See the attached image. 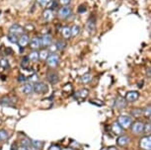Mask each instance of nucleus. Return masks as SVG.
<instances>
[{"mask_svg": "<svg viewBox=\"0 0 151 150\" xmlns=\"http://www.w3.org/2000/svg\"><path fill=\"white\" fill-rule=\"evenodd\" d=\"M22 91L24 94H26V95H31L32 93L34 92V87H33V84H31V83H26L23 86V89H22Z\"/></svg>", "mask_w": 151, "mask_h": 150, "instance_id": "nucleus-22", "label": "nucleus"}, {"mask_svg": "<svg viewBox=\"0 0 151 150\" xmlns=\"http://www.w3.org/2000/svg\"><path fill=\"white\" fill-rule=\"evenodd\" d=\"M9 137L8 135V132L5 131V129H0V140L2 141H6Z\"/></svg>", "mask_w": 151, "mask_h": 150, "instance_id": "nucleus-32", "label": "nucleus"}, {"mask_svg": "<svg viewBox=\"0 0 151 150\" xmlns=\"http://www.w3.org/2000/svg\"><path fill=\"white\" fill-rule=\"evenodd\" d=\"M61 150H73V149L70 148V147H65V148H61Z\"/></svg>", "mask_w": 151, "mask_h": 150, "instance_id": "nucleus-46", "label": "nucleus"}, {"mask_svg": "<svg viewBox=\"0 0 151 150\" xmlns=\"http://www.w3.org/2000/svg\"><path fill=\"white\" fill-rule=\"evenodd\" d=\"M7 39H8V41L10 42H12V44H17V42H18V39H19V36L9 33V35L7 36Z\"/></svg>", "mask_w": 151, "mask_h": 150, "instance_id": "nucleus-30", "label": "nucleus"}, {"mask_svg": "<svg viewBox=\"0 0 151 150\" xmlns=\"http://www.w3.org/2000/svg\"><path fill=\"white\" fill-rule=\"evenodd\" d=\"M143 116L145 118H147L148 120H150V118H151V107H150V105H148L147 107L143 108Z\"/></svg>", "mask_w": 151, "mask_h": 150, "instance_id": "nucleus-31", "label": "nucleus"}, {"mask_svg": "<svg viewBox=\"0 0 151 150\" xmlns=\"http://www.w3.org/2000/svg\"><path fill=\"white\" fill-rule=\"evenodd\" d=\"M139 98V93L137 91H129L127 92V94H125V101L127 102V103H134L138 100Z\"/></svg>", "mask_w": 151, "mask_h": 150, "instance_id": "nucleus-9", "label": "nucleus"}, {"mask_svg": "<svg viewBox=\"0 0 151 150\" xmlns=\"http://www.w3.org/2000/svg\"><path fill=\"white\" fill-rule=\"evenodd\" d=\"M92 79H93V76H92L91 73H85L84 75H82L81 82H82V83H84V84H88V83H90V82L92 81Z\"/></svg>", "mask_w": 151, "mask_h": 150, "instance_id": "nucleus-25", "label": "nucleus"}, {"mask_svg": "<svg viewBox=\"0 0 151 150\" xmlns=\"http://www.w3.org/2000/svg\"><path fill=\"white\" fill-rule=\"evenodd\" d=\"M112 131H113L114 134H116V135H118V136H119V135L122 134L124 128H122V127L118 123V121H115V123L112 124Z\"/></svg>", "mask_w": 151, "mask_h": 150, "instance_id": "nucleus-16", "label": "nucleus"}, {"mask_svg": "<svg viewBox=\"0 0 151 150\" xmlns=\"http://www.w3.org/2000/svg\"><path fill=\"white\" fill-rule=\"evenodd\" d=\"M118 123L124 129H127V128H129L130 126L132 124L133 121H132V117L130 116H127V115H121L119 116L118 120Z\"/></svg>", "mask_w": 151, "mask_h": 150, "instance_id": "nucleus-1", "label": "nucleus"}, {"mask_svg": "<svg viewBox=\"0 0 151 150\" xmlns=\"http://www.w3.org/2000/svg\"><path fill=\"white\" fill-rule=\"evenodd\" d=\"M37 2L41 5V6H47L52 2V0H37Z\"/></svg>", "mask_w": 151, "mask_h": 150, "instance_id": "nucleus-36", "label": "nucleus"}, {"mask_svg": "<svg viewBox=\"0 0 151 150\" xmlns=\"http://www.w3.org/2000/svg\"><path fill=\"white\" fill-rule=\"evenodd\" d=\"M101 150H107V147H103V148H102Z\"/></svg>", "mask_w": 151, "mask_h": 150, "instance_id": "nucleus-47", "label": "nucleus"}, {"mask_svg": "<svg viewBox=\"0 0 151 150\" xmlns=\"http://www.w3.org/2000/svg\"><path fill=\"white\" fill-rule=\"evenodd\" d=\"M71 2V0H59V3H60L62 6H68V4H69Z\"/></svg>", "mask_w": 151, "mask_h": 150, "instance_id": "nucleus-39", "label": "nucleus"}, {"mask_svg": "<svg viewBox=\"0 0 151 150\" xmlns=\"http://www.w3.org/2000/svg\"><path fill=\"white\" fill-rule=\"evenodd\" d=\"M29 44H30L31 49L37 50L39 47H41V42H40V38H38V37H34V38H32L30 39Z\"/></svg>", "mask_w": 151, "mask_h": 150, "instance_id": "nucleus-15", "label": "nucleus"}, {"mask_svg": "<svg viewBox=\"0 0 151 150\" xmlns=\"http://www.w3.org/2000/svg\"><path fill=\"white\" fill-rule=\"evenodd\" d=\"M18 80H19V82H24L25 80H26V78H25V76L24 75H20L19 77H18Z\"/></svg>", "mask_w": 151, "mask_h": 150, "instance_id": "nucleus-41", "label": "nucleus"}, {"mask_svg": "<svg viewBox=\"0 0 151 150\" xmlns=\"http://www.w3.org/2000/svg\"><path fill=\"white\" fill-rule=\"evenodd\" d=\"M127 102L125 101V99L124 97H122V96H118L115 100V104H114V106H115L116 109L122 110V109L127 108Z\"/></svg>", "mask_w": 151, "mask_h": 150, "instance_id": "nucleus-12", "label": "nucleus"}, {"mask_svg": "<svg viewBox=\"0 0 151 150\" xmlns=\"http://www.w3.org/2000/svg\"><path fill=\"white\" fill-rule=\"evenodd\" d=\"M29 58H28V56H25V57H23L22 59V62H21V65L23 68H26V67L29 65Z\"/></svg>", "mask_w": 151, "mask_h": 150, "instance_id": "nucleus-34", "label": "nucleus"}, {"mask_svg": "<svg viewBox=\"0 0 151 150\" xmlns=\"http://www.w3.org/2000/svg\"><path fill=\"white\" fill-rule=\"evenodd\" d=\"M71 8L69 6H62L58 10V17L60 19H68L71 16Z\"/></svg>", "mask_w": 151, "mask_h": 150, "instance_id": "nucleus-7", "label": "nucleus"}, {"mask_svg": "<svg viewBox=\"0 0 151 150\" xmlns=\"http://www.w3.org/2000/svg\"><path fill=\"white\" fill-rule=\"evenodd\" d=\"M17 150H29V149H28L27 147L23 146V145H20V146H18V149Z\"/></svg>", "mask_w": 151, "mask_h": 150, "instance_id": "nucleus-45", "label": "nucleus"}, {"mask_svg": "<svg viewBox=\"0 0 151 150\" xmlns=\"http://www.w3.org/2000/svg\"><path fill=\"white\" fill-rule=\"evenodd\" d=\"M48 55H50V52H48L47 50H45V49L42 50L41 52H39V59H40V60L45 61V59L47 58Z\"/></svg>", "mask_w": 151, "mask_h": 150, "instance_id": "nucleus-27", "label": "nucleus"}, {"mask_svg": "<svg viewBox=\"0 0 151 150\" xmlns=\"http://www.w3.org/2000/svg\"><path fill=\"white\" fill-rule=\"evenodd\" d=\"M17 103V98L15 96L6 95L0 99V105L2 107H13Z\"/></svg>", "mask_w": 151, "mask_h": 150, "instance_id": "nucleus-2", "label": "nucleus"}, {"mask_svg": "<svg viewBox=\"0 0 151 150\" xmlns=\"http://www.w3.org/2000/svg\"><path fill=\"white\" fill-rule=\"evenodd\" d=\"M86 28H87V30L89 31L90 33H93L94 31H95L96 21H95V18H94V17H91V18H89V21H88L87 24H86Z\"/></svg>", "mask_w": 151, "mask_h": 150, "instance_id": "nucleus-18", "label": "nucleus"}, {"mask_svg": "<svg viewBox=\"0 0 151 150\" xmlns=\"http://www.w3.org/2000/svg\"><path fill=\"white\" fill-rule=\"evenodd\" d=\"M151 68L150 67H147V69H146V74H147V77H150L151 76Z\"/></svg>", "mask_w": 151, "mask_h": 150, "instance_id": "nucleus-42", "label": "nucleus"}, {"mask_svg": "<svg viewBox=\"0 0 151 150\" xmlns=\"http://www.w3.org/2000/svg\"><path fill=\"white\" fill-rule=\"evenodd\" d=\"M143 126H144V123H142L141 121H133L132 124L130 126V127H132V131L134 134H137V135L143 133Z\"/></svg>", "mask_w": 151, "mask_h": 150, "instance_id": "nucleus-5", "label": "nucleus"}, {"mask_svg": "<svg viewBox=\"0 0 151 150\" xmlns=\"http://www.w3.org/2000/svg\"><path fill=\"white\" fill-rule=\"evenodd\" d=\"M33 87H34V92L37 93V94H45V93H47L48 91L47 85L44 83V82L37 81L33 85Z\"/></svg>", "mask_w": 151, "mask_h": 150, "instance_id": "nucleus-4", "label": "nucleus"}, {"mask_svg": "<svg viewBox=\"0 0 151 150\" xmlns=\"http://www.w3.org/2000/svg\"><path fill=\"white\" fill-rule=\"evenodd\" d=\"M130 117L133 118H140L143 116V109L142 108H134L130 111Z\"/></svg>", "mask_w": 151, "mask_h": 150, "instance_id": "nucleus-20", "label": "nucleus"}, {"mask_svg": "<svg viewBox=\"0 0 151 150\" xmlns=\"http://www.w3.org/2000/svg\"><path fill=\"white\" fill-rule=\"evenodd\" d=\"M55 46L56 47V50H63L65 47H66V42L64 41H62V39H58V41L55 42Z\"/></svg>", "mask_w": 151, "mask_h": 150, "instance_id": "nucleus-24", "label": "nucleus"}, {"mask_svg": "<svg viewBox=\"0 0 151 150\" xmlns=\"http://www.w3.org/2000/svg\"><path fill=\"white\" fill-rule=\"evenodd\" d=\"M143 133H145V135H150V133H151V123H150V121H147V123H144Z\"/></svg>", "mask_w": 151, "mask_h": 150, "instance_id": "nucleus-29", "label": "nucleus"}, {"mask_svg": "<svg viewBox=\"0 0 151 150\" xmlns=\"http://www.w3.org/2000/svg\"><path fill=\"white\" fill-rule=\"evenodd\" d=\"M88 94H89V91H88L87 89H81V90H79V91L76 92L73 97L77 98V99H84V98L87 97Z\"/></svg>", "mask_w": 151, "mask_h": 150, "instance_id": "nucleus-21", "label": "nucleus"}, {"mask_svg": "<svg viewBox=\"0 0 151 150\" xmlns=\"http://www.w3.org/2000/svg\"><path fill=\"white\" fill-rule=\"evenodd\" d=\"M87 11V6L85 4H81L80 6L78 7V13L79 14H83Z\"/></svg>", "mask_w": 151, "mask_h": 150, "instance_id": "nucleus-37", "label": "nucleus"}, {"mask_svg": "<svg viewBox=\"0 0 151 150\" xmlns=\"http://www.w3.org/2000/svg\"><path fill=\"white\" fill-rule=\"evenodd\" d=\"M24 31H25V29L19 24H13L9 27V33L14 34V35H17V36L24 34Z\"/></svg>", "mask_w": 151, "mask_h": 150, "instance_id": "nucleus-13", "label": "nucleus"}, {"mask_svg": "<svg viewBox=\"0 0 151 150\" xmlns=\"http://www.w3.org/2000/svg\"><path fill=\"white\" fill-rule=\"evenodd\" d=\"M0 66L4 67V68H8V67H9V63H8L7 59H5V58L0 59Z\"/></svg>", "mask_w": 151, "mask_h": 150, "instance_id": "nucleus-35", "label": "nucleus"}, {"mask_svg": "<svg viewBox=\"0 0 151 150\" xmlns=\"http://www.w3.org/2000/svg\"><path fill=\"white\" fill-rule=\"evenodd\" d=\"M29 42H30L29 36H28L27 34H22V35L20 36L19 39H18V42H17V44H18V46L21 47V50H23L25 47H27L28 44H29Z\"/></svg>", "mask_w": 151, "mask_h": 150, "instance_id": "nucleus-14", "label": "nucleus"}, {"mask_svg": "<svg viewBox=\"0 0 151 150\" xmlns=\"http://www.w3.org/2000/svg\"><path fill=\"white\" fill-rule=\"evenodd\" d=\"M129 142H130V137L127 134H121L116 138V144L121 147L127 146Z\"/></svg>", "mask_w": 151, "mask_h": 150, "instance_id": "nucleus-10", "label": "nucleus"}, {"mask_svg": "<svg viewBox=\"0 0 151 150\" xmlns=\"http://www.w3.org/2000/svg\"><path fill=\"white\" fill-rule=\"evenodd\" d=\"M44 142H42V141H38V140H36V141H31V146H30V148L29 150H42V148L44 146Z\"/></svg>", "mask_w": 151, "mask_h": 150, "instance_id": "nucleus-19", "label": "nucleus"}, {"mask_svg": "<svg viewBox=\"0 0 151 150\" xmlns=\"http://www.w3.org/2000/svg\"><path fill=\"white\" fill-rule=\"evenodd\" d=\"M59 55H56L55 52L50 53L47 56V58L45 59V62H47V66H50V68H55L59 64Z\"/></svg>", "mask_w": 151, "mask_h": 150, "instance_id": "nucleus-3", "label": "nucleus"}, {"mask_svg": "<svg viewBox=\"0 0 151 150\" xmlns=\"http://www.w3.org/2000/svg\"><path fill=\"white\" fill-rule=\"evenodd\" d=\"M47 81L50 82V84L55 85L59 81L58 73L55 72V71H52V70H50V71H48L47 73Z\"/></svg>", "mask_w": 151, "mask_h": 150, "instance_id": "nucleus-11", "label": "nucleus"}, {"mask_svg": "<svg viewBox=\"0 0 151 150\" xmlns=\"http://www.w3.org/2000/svg\"><path fill=\"white\" fill-rule=\"evenodd\" d=\"M139 146L143 150H151V136L150 135H144L140 138Z\"/></svg>", "mask_w": 151, "mask_h": 150, "instance_id": "nucleus-6", "label": "nucleus"}, {"mask_svg": "<svg viewBox=\"0 0 151 150\" xmlns=\"http://www.w3.org/2000/svg\"><path fill=\"white\" fill-rule=\"evenodd\" d=\"M25 29L31 32V31H34V29H35V26H34L33 24H27L26 27H25Z\"/></svg>", "mask_w": 151, "mask_h": 150, "instance_id": "nucleus-40", "label": "nucleus"}, {"mask_svg": "<svg viewBox=\"0 0 151 150\" xmlns=\"http://www.w3.org/2000/svg\"><path fill=\"white\" fill-rule=\"evenodd\" d=\"M40 42H41V47H48L52 44V37L50 36V34H45V35H42V38L40 39Z\"/></svg>", "mask_w": 151, "mask_h": 150, "instance_id": "nucleus-8", "label": "nucleus"}, {"mask_svg": "<svg viewBox=\"0 0 151 150\" xmlns=\"http://www.w3.org/2000/svg\"><path fill=\"white\" fill-rule=\"evenodd\" d=\"M31 141L32 140H30L29 138H23V139L21 140V145L27 147V148L29 149L30 146H31Z\"/></svg>", "mask_w": 151, "mask_h": 150, "instance_id": "nucleus-33", "label": "nucleus"}, {"mask_svg": "<svg viewBox=\"0 0 151 150\" xmlns=\"http://www.w3.org/2000/svg\"><path fill=\"white\" fill-rule=\"evenodd\" d=\"M53 11L52 10V9H45V11H44V13H42V18H44L45 21L47 22H50L53 19Z\"/></svg>", "mask_w": 151, "mask_h": 150, "instance_id": "nucleus-17", "label": "nucleus"}, {"mask_svg": "<svg viewBox=\"0 0 151 150\" xmlns=\"http://www.w3.org/2000/svg\"><path fill=\"white\" fill-rule=\"evenodd\" d=\"M48 150H61V147L58 145V144H52V145L48 148Z\"/></svg>", "mask_w": 151, "mask_h": 150, "instance_id": "nucleus-38", "label": "nucleus"}, {"mask_svg": "<svg viewBox=\"0 0 151 150\" xmlns=\"http://www.w3.org/2000/svg\"><path fill=\"white\" fill-rule=\"evenodd\" d=\"M70 32H71V37H76L78 36V34L80 33V27L77 25H73L70 28Z\"/></svg>", "mask_w": 151, "mask_h": 150, "instance_id": "nucleus-28", "label": "nucleus"}, {"mask_svg": "<svg viewBox=\"0 0 151 150\" xmlns=\"http://www.w3.org/2000/svg\"><path fill=\"white\" fill-rule=\"evenodd\" d=\"M30 80H35V82L38 81V76H37L36 74H34L32 77H30Z\"/></svg>", "mask_w": 151, "mask_h": 150, "instance_id": "nucleus-43", "label": "nucleus"}, {"mask_svg": "<svg viewBox=\"0 0 151 150\" xmlns=\"http://www.w3.org/2000/svg\"><path fill=\"white\" fill-rule=\"evenodd\" d=\"M107 150H119V149H118V147H116V146H109V147H107Z\"/></svg>", "mask_w": 151, "mask_h": 150, "instance_id": "nucleus-44", "label": "nucleus"}, {"mask_svg": "<svg viewBox=\"0 0 151 150\" xmlns=\"http://www.w3.org/2000/svg\"><path fill=\"white\" fill-rule=\"evenodd\" d=\"M61 34L63 36L65 39H69L71 38V32H70V27L68 26H63L61 29Z\"/></svg>", "mask_w": 151, "mask_h": 150, "instance_id": "nucleus-23", "label": "nucleus"}, {"mask_svg": "<svg viewBox=\"0 0 151 150\" xmlns=\"http://www.w3.org/2000/svg\"><path fill=\"white\" fill-rule=\"evenodd\" d=\"M28 58H29V60H32V61H38L39 60V52H37L36 50H33L32 52L29 53V55H28Z\"/></svg>", "mask_w": 151, "mask_h": 150, "instance_id": "nucleus-26", "label": "nucleus"}]
</instances>
